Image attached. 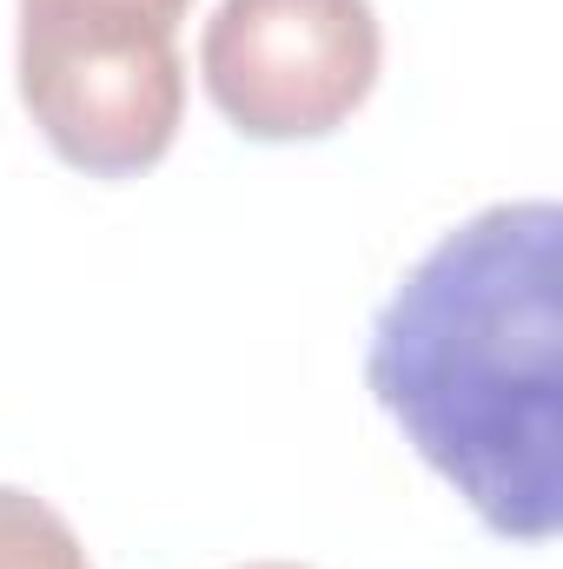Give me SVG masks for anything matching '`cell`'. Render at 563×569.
I'll return each mask as SVG.
<instances>
[{
  "mask_svg": "<svg viewBox=\"0 0 563 569\" xmlns=\"http://www.w3.org/2000/svg\"><path fill=\"white\" fill-rule=\"evenodd\" d=\"M365 385L504 543L563 523V212L504 199L451 226L372 318Z\"/></svg>",
  "mask_w": 563,
  "mask_h": 569,
  "instance_id": "obj_1",
  "label": "cell"
},
{
  "mask_svg": "<svg viewBox=\"0 0 563 569\" xmlns=\"http://www.w3.org/2000/svg\"><path fill=\"white\" fill-rule=\"evenodd\" d=\"M13 87L47 152L87 179L152 172L186 120L192 0H13Z\"/></svg>",
  "mask_w": 563,
  "mask_h": 569,
  "instance_id": "obj_2",
  "label": "cell"
},
{
  "mask_svg": "<svg viewBox=\"0 0 563 569\" xmlns=\"http://www.w3.org/2000/svg\"><path fill=\"white\" fill-rule=\"evenodd\" d=\"M378 73L372 0H219L199 27V87L253 146L332 140L378 93Z\"/></svg>",
  "mask_w": 563,
  "mask_h": 569,
  "instance_id": "obj_3",
  "label": "cell"
},
{
  "mask_svg": "<svg viewBox=\"0 0 563 569\" xmlns=\"http://www.w3.org/2000/svg\"><path fill=\"white\" fill-rule=\"evenodd\" d=\"M0 569H93V557L47 497L0 483Z\"/></svg>",
  "mask_w": 563,
  "mask_h": 569,
  "instance_id": "obj_4",
  "label": "cell"
},
{
  "mask_svg": "<svg viewBox=\"0 0 563 569\" xmlns=\"http://www.w3.org/2000/svg\"><path fill=\"white\" fill-rule=\"evenodd\" d=\"M239 569H305V563H239Z\"/></svg>",
  "mask_w": 563,
  "mask_h": 569,
  "instance_id": "obj_5",
  "label": "cell"
}]
</instances>
